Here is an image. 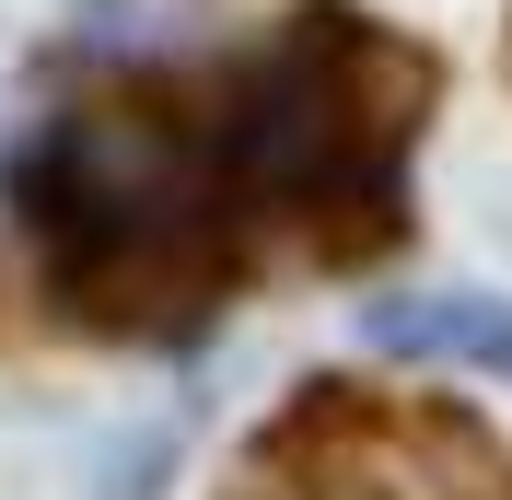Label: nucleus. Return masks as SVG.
Returning <instances> with one entry per match:
<instances>
[{"instance_id": "f257e3e1", "label": "nucleus", "mask_w": 512, "mask_h": 500, "mask_svg": "<svg viewBox=\"0 0 512 500\" xmlns=\"http://www.w3.org/2000/svg\"><path fill=\"white\" fill-rule=\"evenodd\" d=\"M361 338L396 349V361H431V373L512 384V303L501 291H396V303L361 314Z\"/></svg>"}, {"instance_id": "f03ea898", "label": "nucleus", "mask_w": 512, "mask_h": 500, "mask_svg": "<svg viewBox=\"0 0 512 500\" xmlns=\"http://www.w3.org/2000/svg\"><path fill=\"white\" fill-rule=\"evenodd\" d=\"M163 477H175V431L117 442V454H105V500H163Z\"/></svg>"}]
</instances>
